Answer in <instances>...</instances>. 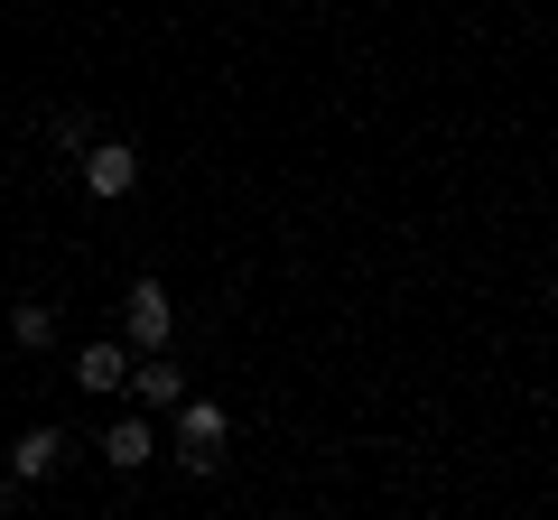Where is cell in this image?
<instances>
[{
	"mask_svg": "<svg viewBox=\"0 0 558 520\" xmlns=\"http://www.w3.org/2000/svg\"><path fill=\"white\" fill-rule=\"evenodd\" d=\"M223 446H233V419H223V400H196V391H186V400L168 409V456H178L186 474H215Z\"/></svg>",
	"mask_w": 558,
	"mask_h": 520,
	"instance_id": "obj_1",
	"label": "cell"
},
{
	"mask_svg": "<svg viewBox=\"0 0 558 520\" xmlns=\"http://www.w3.org/2000/svg\"><path fill=\"white\" fill-rule=\"evenodd\" d=\"M121 335H131V354H168V335H178L168 280H131L121 288Z\"/></svg>",
	"mask_w": 558,
	"mask_h": 520,
	"instance_id": "obj_2",
	"label": "cell"
},
{
	"mask_svg": "<svg viewBox=\"0 0 558 520\" xmlns=\"http://www.w3.org/2000/svg\"><path fill=\"white\" fill-rule=\"evenodd\" d=\"M140 186V149L131 140H84V196L94 205H121Z\"/></svg>",
	"mask_w": 558,
	"mask_h": 520,
	"instance_id": "obj_3",
	"label": "cell"
},
{
	"mask_svg": "<svg viewBox=\"0 0 558 520\" xmlns=\"http://www.w3.org/2000/svg\"><path fill=\"white\" fill-rule=\"evenodd\" d=\"M131 335H94V344H84V354H75V391H94V400H112V391H131Z\"/></svg>",
	"mask_w": 558,
	"mask_h": 520,
	"instance_id": "obj_4",
	"label": "cell"
},
{
	"mask_svg": "<svg viewBox=\"0 0 558 520\" xmlns=\"http://www.w3.org/2000/svg\"><path fill=\"white\" fill-rule=\"evenodd\" d=\"M149 456H159V409H131V419L102 428V465H112V474H140Z\"/></svg>",
	"mask_w": 558,
	"mask_h": 520,
	"instance_id": "obj_5",
	"label": "cell"
},
{
	"mask_svg": "<svg viewBox=\"0 0 558 520\" xmlns=\"http://www.w3.org/2000/svg\"><path fill=\"white\" fill-rule=\"evenodd\" d=\"M131 400L168 419V409L186 400V372H178V354H140V362H131Z\"/></svg>",
	"mask_w": 558,
	"mask_h": 520,
	"instance_id": "obj_6",
	"label": "cell"
},
{
	"mask_svg": "<svg viewBox=\"0 0 558 520\" xmlns=\"http://www.w3.org/2000/svg\"><path fill=\"white\" fill-rule=\"evenodd\" d=\"M57 465H65V428H28V437L10 446V474H20V483H47Z\"/></svg>",
	"mask_w": 558,
	"mask_h": 520,
	"instance_id": "obj_7",
	"label": "cell"
},
{
	"mask_svg": "<svg viewBox=\"0 0 558 520\" xmlns=\"http://www.w3.org/2000/svg\"><path fill=\"white\" fill-rule=\"evenodd\" d=\"M10 344H20V354H47V344H57V307L20 298V307H10Z\"/></svg>",
	"mask_w": 558,
	"mask_h": 520,
	"instance_id": "obj_8",
	"label": "cell"
},
{
	"mask_svg": "<svg viewBox=\"0 0 558 520\" xmlns=\"http://www.w3.org/2000/svg\"><path fill=\"white\" fill-rule=\"evenodd\" d=\"M47 131H57V149H75V159H84V140H94V131H84V112H57Z\"/></svg>",
	"mask_w": 558,
	"mask_h": 520,
	"instance_id": "obj_9",
	"label": "cell"
}]
</instances>
